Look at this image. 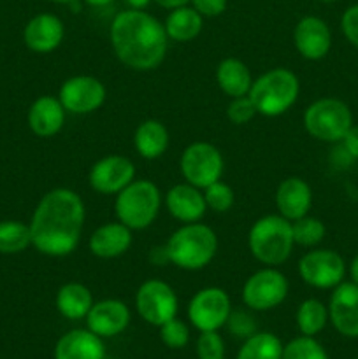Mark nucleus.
<instances>
[{
  "instance_id": "f257e3e1",
  "label": "nucleus",
  "mask_w": 358,
  "mask_h": 359,
  "mask_svg": "<svg viewBox=\"0 0 358 359\" xmlns=\"http://www.w3.org/2000/svg\"><path fill=\"white\" fill-rule=\"evenodd\" d=\"M86 207L74 189L55 188L39 200L30 221L32 245L41 255L63 258L81 242Z\"/></svg>"
},
{
  "instance_id": "f03ea898",
  "label": "nucleus",
  "mask_w": 358,
  "mask_h": 359,
  "mask_svg": "<svg viewBox=\"0 0 358 359\" xmlns=\"http://www.w3.org/2000/svg\"><path fill=\"white\" fill-rule=\"evenodd\" d=\"M109 39L116 58L137 72L158 69L168 49L164 23L144 9H126L116 14Z\"/></svg>"
},
{
  "instance_id": "7ed1b4c3",
  "label": "nucleus",
  "mask_w": 358,
  "mask_h": 359,
  "mask_svg": "<svg viewBox=\"0 0 358 359\" xmlns=\"http://www.w3.org/2000/svg\"><path fill=\"white\" fill-rule=\"evenodd\" d=\"M168 263L186 272H197L209 265L218 252V235L207 224L186 223L165 242Z\"/></svg>"
},
{
  "instance_id": "20e7f679",
  "label": "nucleus",
  "mask_w": 358,
  "mask_h": 359,
  "mask_svg": "<svg viewBox=\"0 0 358 359\" xmlns=\"http://www.w3.org/2000/svg\"><path fill=\"white\" fill-rule=\"evenodd\" d=\"M248 248L263 266L284 265L295 248L291 221L281 214H267L256 219L249 228Z\"/></svg>"
},
{
  "instance_id": "39448f33",
  "label": "nucleus",
  "mask_w": 358,
  "mask_h": 359,
  "mask_svg": "<svg viewBox=\"0 0 358 359\" xmlns=\"http://www.w3.org/2000/svg\"><path fill=\"white\" fill-rule=\"evenodd\" d=\"M300 93V81L297 74L284 67H276L256 79H253L248 97L255 104L258 114L277 118L290 111Z\"/></svg>"
},
{
  "instance_id": "423d86ee",
  "label": "nucleus",
  "mask_w": 358,
  "mask_h": 359,
  "mask_svg": "<svg viewBox=\"0 0 358 359\" xmlns=\"http://www.w3.org/2000/svg\"><path fill=\"white\" fill-rule=\"evenodd\" d=\"M161 209V191L147 179H133L116 195V219L130 230H146L157 221Z\"/></svg>"
},
{
  "instance_id": "0eeeda50",
  "label": "nucleus",
  "mask_w": 358,
  "mask_h": 359,
  "mask_svg": "<svg viewBox=\"0 0 358 359\" xmlns=\"http://www.w3.org/2000/svg\"><path fill=\"white\" fill-rule=\"evenodd\" d=\"M353 125V114L346 102L339 98H318L304 111V128L319 142L337 144Z\"/></svg>"
},
{
  "instance_id": "6e6552de",
  "label": "nucleus",
  "mask_w": 358,
  "mask_h": 359,
  "mask_svg": "<svg viewBox=\"0 0 358 359\" xmlns=\"http://www.w3.org/2000/svg\"><path fill=\"white\" fill-rule=\"evenodd\" d=\"M290 283L277 266H263L246 279L242 286V304L249 311L265 312L279 307L288 297Z\"/></svg>"
},
{
  "instance_id": "1a4fd4ad",
  "label": "nucleus",
  "mask_w": 358,
  "mask_h": 359,
  "mask_svg": "<svg viewBox=\"0 0 358 359\" xmlns=\"http://www.w3.org/2000/svg\"><path fill=\"white\" fill-rule=\"evenodd\" d=\"M179 170L188 184L204 189L220 181L225 170L221 151L214 144L193 142L185 147L179 158Z\"/></svg>"
},
{
  "instance_id": "9d476101",
  "label": "nucleus",
  "mask_w": 358,
  "mask_h": 359,
  "mask_svg": "<svg viewBox=\"0 0 358 359\" xmlns=\"http://www.w3.org/2000/svg\"><path fill=\"white\" fill-rule=\"evenodd\" d=\"M135 309L142 321L160 328L167 321L178 318L179 298L171 284L160 279H150L137 290Z\"/></svg>"
},
{
  "instance_id": "9b49d317",
  "label": "nucleus",
  "mask_w": 358,
  "mask_h": 359,
  "mask_svg": "<svg viewBox=\"0 0 358 359\" xmlns=\"http://www.w3.org/2000/svg\"><path fill=\"white\" fill-rule=\"evenodd\" d=\"M298 277L316 290H333L344 280L346 262L332 249H311L298 259Z\"/></svg>"
},
{
  "instance_id": "f8f14e48",
  "label": "nucleus",
  "mask_w": 358,
  "mask_h": 359,
  "mask_svg": "<svg viewBox=\"0 0 358 359\" xmlns=\"http://www.w3.org/2000/svg\"><path fill=\"white\" fill-rule=\"evenodd\" d=\"M230 312V297L216 286L202 287L188 304V319L199 332H218L227 325Z\"/></svg>"
},
{
  "instance_id": "ddd939ff",
  "label": "nucleus",
  "mask_w": 358,
  "mask_h": 359,
  "mask_svg": "<svg viewBox=\"0 0 358 359\" xmlns=\"http://www.w3.org/2000/svg\"><path fill=\"white\" fill-rule=\"evenodd\" d=\"M107 90L104 83L93 76H72L60 86L58 100L67 112L77 116L91 114L104 105Z\"/></svg>"
},
{
  "instance_id": "4468645a",
  "label": "nucleus",
  "mask_w": 358,
  "mask_h": 359,
  "mask_svg": "<svg viewBox=\"0 0 358 359\" xmlns=\"http://www.w3.org/2000/svg\"><path fill=\"white\" fill-rule=\"evenodd\" d=\"M135 179V165L119 154H109L95 161L88 174V182L98 195H118L123 188Z\"/></svg>"
},
{
  "instance_id": "2eb2a0df",
  "label": "nucleus",
  "mask_w": 358,
  "mask_h": 359,
  "mask_svg": "<svg viewBox=\"0 0 358 359\" xmlns=\"http://www.w3.org/2000/svg\"><path fill=\"white\" fill-rule=\"evenodd\" d=\"M329 321L339 335L358 339V284L340 283L329 300Z\"/></svg>"
},
{
  "instance_id": "dca6fc26",
  "label": "nucleus",
  "mask_w": 358,
  "mask_h": 359,
  "mask_svg": "<svg viewBox=\"0 0 358 359\" xmlns=\"http://www.w3.org/2000/svg\"><path fill=\"white\" fill-rule=\"evenodd\" d=\"M293 44L298 55L311 62L323 60L332 48V32L325 20L318 16H304L293 30Z\"/></svg>"
},
{
  "instance_id": "f3484780",
  "label": "nucleus",
  "mask_w": 358,
  "mask_h": 359,
  "mask_svg": "<svg viewBox=\"0 0 358 359\" xmlns=\"http://www.w3.org/2000/svg\"><path fill=\"white\" fill-rule=\"evenodd\" d=\"M130 319L132 314L128 305L116 298H107L95 302L86 316V326L100 339H112L128 328Z\"/></svg>"
},
{
  "instance_id": "a211bd4d",
  "label": "nucleus",
  "mask_w": 358,
  "mask_h": 359,
  "mask_svg": "<svg viewBox=\"0 0 358 359\" xmlns=\"http://www.w3.org/2000/svg\"><path fill=\"white\" fill-rule=\"evenodd\" d=\"M65 37L63 21L56 14L42 13L32 18L23 30V41L30 51L46 55L62 44Z\"/></svg>"
},
{
  "instance_id": "6ab92c4d",
  "label": "nucleus",
  "mask_w": 358,
  "mask_h": 359,
  "mask_svg": "<svg viewBox=\"0 0 358 359\" xmlns=\"http://www.w3.org/2000/svg\"><path fill=\"white\" fill-rule=\"evenodd\" d=\"M165 207L168 214L179 223H197L207 212V203L202 189L183 182L172 186L165 195Z\"/></svg>"
},
{
  "instance_id": "aec40b11",
  "label": "nucleus",
  "mask_w": 358,
  "mask_h": 359,
  "mask_svg": "<svg viewBox=\"0 0 358 359\" xmlns=\"http://www.w3.org/2000/svg\"><path fill=\"white\" fill-rule=\"evenodd\" d=\"M133 242L132 230L119 221L98 226L88 238V249L95 258L114 259L125 255Z\"/></svg>"
},
{
  "instance_id": "412c9836",
  "label": "nucleus",
  "mask_w": 358,
  "mask_h": 359,
  "mask_svg": "<svg viewBox=\"0 0 358 359\" xmlns=\"http://www.w3.org/2000/svg\"><path fill=\"white\" fill-rule=\"evenodd\" d=\"M312 205V189L302 177L283 179L276 189V207L288 221L307 216Z\"/></svg>"
},
{
  "instance_id": "4be33fe9",
  "label": "nucleus",
  "mask_w": 358,
  "mask_h": 359,
  "mask_svg": "<svg viewBox=\"0 0 358 359\" xmlns=\"http://www.w3.org/2000/svg\"><path fill=\"white\" fill-rule=\"evenodd\" d=\"M67 111L58 98L51 95L39 97L28 109V126L32 132L42 139L55 137L65 125Z\"/></svg>"
},
{
  "instance_id": "5701e85b",
  "label": "nucleus",
  "mask_w": 358,
  "mask_h": 359,
  "mask_svg": "<svg viewBox=\"0 0 358 359\" xmlns=\"http://www.w3.org/2000/svg\"><path fill=\"white\" fill-rule=\"evenodd\" d=\"M55 359H105L104 339L91 330H70L58 339Z\"/></svg>"
},
{
  "instance_id": "b1692460",
  "label": "nucleus",
  "mask_w": 358,
  "mask_h": 359,
  "mask_svg": "<svg viewBox=\"0 0 358 359\" xmlns=\"http://www.w3.org/2000/svg\"><path fill=\"white\" fill-rule=\"evenodd\" d=\"M216 83L227 97H244L251 90V70L242 60L225 58L216 67Z\"/></svg>"
},
{
  "instance_id": "393cba45",
  "label": "nucleus",
  "mask_w": 358,
  "mask_h": 359,
  "mask_svg": "<svg viewBox=\"0 0 358 359\" xmlns=\"http://www.w3.org/2000/svg\"><path fill=\"white\" fill-rule=\"evenodd\" d=\"M55 304L60 316L69 321H81V319H86L95 302L90 287L81 283H67L56 293Z\"/></svg>"
},
{
  "instance_id": "a878e982",
  "label": "nucleus",
  "mask_w": 358,
  "mask_h": 359,
  "mask_svg": "<svg viewBox=\"0 0 358 359\" xmlns=\"http://www.w3.org/2000/svg\"><path fill=\"white\" fill-rule=\"evenodd\" d=\"M168 130L158 119H146L133 133V146L144 160H157L168 147Z\"/></svg>"
},
{
  "instance_id": "bb28decb",
  "label": "nucleus",
  "mask_w": 358,
  "mask_h": 359,
  "mask_svg": "<svg viewBox=\"0 0 358 359\" xmlns=\"http://www.w3.org/2000/svg\"><path fill=\"white\" fill-rule=\"evenodd\" d=\"M168 41L190 42L197 39L202 32L204 18L193 7L183 6L172 9L164 23Z\"/></svg>"
},
{
  "instance_id": "cd10ccee",
  "label": "nucleus",
  "mask_w": 358,
  "mask_h": 359,
  "mask_svg": "<svg viewBox=\"0 0 358 359\" xmlns=\"http://www.w3.org/2000/svg\"><path fill=\"white\" fill-rule=\"evenodd\" d=\"M283 342L270 332H256L242 342L237 359H281Z\"/></svg>"
},
{
  "instance_id": "c85d7f7f",
  "label": "nucleus",
  "mask_w": 358,
  "mask_h": 359,
  "mask_svg": "<svg viewBox=\"0 0 358 359\" xmlns=\"http://www.w3.org/2000/svg\"><path fill=\"white\" fill-rule=\"evenodd\" d=\"M297 326L300 335L316 337L329 323V307L318 298H307L297 309Z\"/></svg>"
},
{
  "instance_id": "c756f323",
  "label": "nucleus",
  "mask_w": 358,
  "mask_h": 359,
  "mask_svg": "<svg viewBox=\"0 0 358 359\" xmlns=\"http://www.w3.org/2000/svg\"><path fill=\"white\" fill-rule=\"evenodd\" d=\"M32 245L30 226L20 221H2L0 223V252L18 255Z\"/></svg>"
},
{
  "instance_id": "7c9ffc66",
  "label": "nucleus",
  "mask_w": 358,
  "mask_h": 359,
  "mask_svg": "<svg viewBox=\"0 0 358 359\" xmlns=\"http://www.w3.org/2000/svg\"><path fill=\"white\" fill-rule=\"evenodd\" d=\"M291 230H293L295 245H302V248H316L321 244L326 235L323 221L309 214L300 219L291 221Z\"/></svg>"
},
{
  "instance_id": "2f4dec72",
  "label": "nucleus",
  "mask_w": 358,
  "mask_h": 359,
  "mask_svg": "<svg viewBox=\"0 0 358 359\" xmlns=\"http://www.w3.org/2000/svg\"><path fill=\"white\" fill-rule=\"evenodd\" d=\"M281 359H330L325 347L314 337L300 335L283 347Z\"/></svg>"
},
{
  "instance_id": "473e14b6",
  "label": "nucleus",
  "mask_w": 358,
  "mask_h": 359,
  "mask_svg": "<svg viewBox=\"0 0 358 359\" xmlns=\"http://www.w3.org/2000/svg\"><path fill=\"white\" fill-rule=\"evenodd\" d=\"M204 198H206L207 209L214 212H228L235 203V193L227 182L220 181L213 182L207 188L202 189Z\"/></svg>"
},
{
  "instance_id": "72a5a7b5",
  "label": "nucleus",
  "mask_w": 358,
  "mask_h": 359,
  "mask_svg": "<svg viewBox=\"0 0 358 359\" xmlns=\"http://www.w3.org/2000/svg\"><path fill=\"white\" fill-rule=\"evenodd\" d=\"M160 339L168 349H183L190 342V328L181 319L174 318L160 326Z\"/></svg>"
},
{
  "instance_id": "f704fd0d",
  "label": "nucleus",
  "mask_w": 358,
  "mask_h": 359,
  "mask_svg": "<svg viewBox=\"0 0 358 359\" xmlns=\"http://www.w3.org/2000/svg\"><path fill=\"white\" fill-rule=\"evenodd\" d=\"M199 359H225V342L218 332H200L197 339Z\"/></svg>"
},
{
  "instance_id": "c9c22d12",
  "label": "nucleus",
  "mask_w": 358,
  "mask_h": 359,
  "mask_svg": "<svg viewBox=\"0 0 358 359\" xmlns=\"http://www.w3.org/2000/svg\"><path fill=\"white\" fill-rule=\"evenodd\" d=\"M230 332L232 337L235 339L246 340L248 337H251L253 333H256V321L249 312L246 311H232L230 316L227 319V325H225Z\"/></svg>"
},
{
  "instance_id": "e433bc0d",
  "label": "nucleus",
  "mask_w": 358,
  "mask_h": 359,
  "mask_svg": "<svg viewBox=\"0 0 358 359\" xmlns=\"http://www.w3.org/2000/svg\"><path fill=\"white\" fill-rule=\"evenodd\" d=\"M256 114H258V112H256L255 104H253L251 98H249L248 95L232 98V102L228 104V109H227L228 121L234 123V125L237 126H242L246 125V123H249Z\"/></svg>"
},
{
  "instance_id": "4c0bfd02",
  "label": "nucleus",
  "mask_w": 358,
  "mask_h": 359,
  "mask_svg": "<svg viewBox=\"0 0 358 359\" xmlns=\"http://www.w3.org/2000/svg\"><path fill=\"white\" fill-rule=\"evenodd\" d=\"M340 30L351 46L358 48V4L347 7L340 18Z\"/></svg>"
},
{
  "instance_id": "58836bf2",
  "label": "nucleus",
  "mask_w": 358,
  "mask_h": 359,
  "mask_svg": "<svg viewBox=\"0 0 358 359\" xmlns=\"http://www.w3.org/2000/svg\"><path fill=\"white\" fill-rule=\"evenodd\" d=\"M192 7L202 18H216L227 9V0H192Z\"/></svg>"
},
{
  "instance_id": "ea45409f",
  "label": "nucleus",
  "mask_w": 358,
  "mask_h": 359,
  "mask_svg": "<svg viewBox=\"0 0 358 359\" xmlns=\"http://www.w3.org/2000/svg\"><path fill=\"white\" fill-rule=\"evenodd\" d=\"M330 160V165H332L333 168H339V170H344V168H350L351 163L354 161V158L351 156L350 153L346 151V147L343 146L340 142H337V147L336 149H332V153H330L329 156Z\"/></svg>"
},
{
  "instance_id": "a19ab883",
  "label": "nucleus",
  "mask_w": 358,
  "mask_h": 359,
  "mask_svg": "<svg viewBox=\"0 0 358 359\" xmlns=\"http://www.w3.org/2000/svg\"><path fill=\"white\" fill-rule=\"evenodd\" d=\"M344 147H346L347 153L354 158V161L358 160V125H351V128L347 130V133L344 135V139L340 140Z\"/></svg>"
},
{
  "instance_id": "79ce46f5",
  "label": "nucleus",
  "mask_w": 358,
  "mask_h": 359,
  "mask_svg": "<svg viewBox=\"0 0 358 359\" xmlns=\"http://www.w3.org/2000/svg\"><path fill=\"white\" fill-rule=\"evenodd\" d=\"M150 262L153 263V265H167L168 263V256H167V251H165V245H157V248H153L150 251Z\"/></svg>"
},
{
  "instance_id": "37998d69",
  "label": "nucleus",
  "mask_w": 358,
  "mask_h": 359,
  "mask_svg": "<svg viewBox=\"0 0 358 359\" xmlns=\"http://www.w3.org/2000/svg\"><path fill=\"white\" fill-rule=\"evenodd\" d=\"M154 2L158 4L160 7H164V9H178V7H183V6H188V4H192V0H154Z\"/></svg>"
},
{
  "instance_id": "c03bdc74",
  "label": "nucleus",
  "mask_w": 358,
  "mask_h": 359,
  "mask_svg": "<svg viewBox=\"0 0 358 359\" xmlns=\"http://www.w3.org/2000/svg\"><path fill=\"white\" fill-rule=\"evenodd\" d=\"M347 273L351 277V283L358 284V255H354V258L351 259L350 266H347Z\"/></svg>"
},
{
  "instance_id": "a18cd8bd",
  "label": "nucleus",
  "mask_w": 358,
  "mask_h": 359,
  "mask_svg": "<svg viewBox=\"0 0 358 359\" xmlns=\"http://www.w3.org/2000/svg\"><path fill=\"white\" fill-rule=\"evenodd\" d=\"M126 4L130 6V9H146L150 0H126Z\"/></svg>"
},
{
  "instance_id": "49530a36",
  "label": "nucleus",
  "mask_w": 358,
  "mask_h": 359,
  "mask_svg": "<svg viewBox=\"0 0 358 359\" xmlns=\"http://www.w3.org/2000/svg\"><path fill=\"white\" fill-rule=\"evenodd\" d=\"M84 2L91 7H105V6H111V4H114L116 0H84Z\"/></svg>"
},
{
  "instance_id": "de8ad7c7",
  "label": "nucleus",
  "mask_w": 358,
  "mask_h": 359,
  "mask_svg": "<svg viewBox=\"0 0 358 359\" xmlns=\"http://www.w3.org/2000/svg\"><path fill=\"white\" fill-rule=\"evenodd\" d=\"M49 2H55V4H67V6H70V4L76 2V0H49Z\"/></svg>"
},
{
  "instance_id": "09e8293b",
  "label": "nucleus",
  "mask_w": 358,
  "mask_h": 359,
  "mask_svg": "<svg viewBox=\"0 0 358 359\" xmlns=\"http://www.w3.org/2000/svg\"><path fill=\"white\" fill-rule=\"evenodd\" d=\"M318 2H336V0H318Z\"/></svg>"
},
{
  "instance_id": "8fccbe9b",
  "label": "nucleus",
  "mask_w": 358,
  "mask_h": 359,
  "mask_svg": "<svg viewBox=\"0 0 358 359\" xmlns=\"http://www.w3.org/2000/svg\"><path fill=\"white\" fill-rule=\"evenodd\" d=\"M357 359H358V358H357Z\"/></svg>"
}]
</instances>
